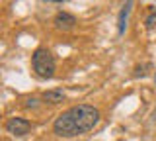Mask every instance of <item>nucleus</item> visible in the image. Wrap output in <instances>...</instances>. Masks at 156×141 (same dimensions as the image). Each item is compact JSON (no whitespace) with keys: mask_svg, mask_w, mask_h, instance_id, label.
I'll list each match as a JSON object with an SVG mask.
<instances>
[{"mask_svg":"<svg viewBox=\"0 0 156 141\" xmlns=\"http://www.w3.org/2000/svg\"><path fill=\"white\" fill-rule=\"evenodd\" d=\"M53 24H55V28L58 32H70L72 28L76 26V18L68 12H58L55 16V22Z\"/></svg>","mask_w":156,"mask_h":141,"instance_id":"20e7f679","label":"nucleus"},{"mask_svg":"<svg viewBox=\"0 0 156 141\" xmlns=\"http://www.w3.org/2000/svg\"><path fill=\"white\" fill-rule=\"evenodd\" d=\"M37 104H39L37 98H27L26 100V106H27V108H37Z\"/></svg>","mask_w":156,"mask_h":141,"instance_id":"6e6552de","label":"nucleus"},{"mask_svg":"<svg viewBox=\"0 0 156 141\" xmlns=\"http://www.w3.org/2000/svg\"><path fill=\"white\" fill-rule=\"evenodd\" d=\"M45 2H65V0H45Z\"/></svg>","mask_w":156,"mask_h":141,"instance_id":"1a4fd4ad","label":"nucleus"},{"mask_svg":"<svg viewBox=\"0 0 156 141\" xmlns=\"http://www.w3.org/2000/svg\"><path fill=\"white\" fill-rule=\"evenodd\" d=\"M131 8H133V0H127V4L123 6V10L119 12V18H117V32H119V35H123V33H125L127 18H129V14H131Z\"/></svg>","mask_w":156,"mask_h":141,"instance_id":"39448f33","label":"nucleus"},{"mask_svg":"<svg viewBox=\"0 0 156 141\" xmlns=\"http://www.w3.org/2000/svg\"><path fill=\"white\" fill-rule=\"evenodd\" d=\"M4 128H6V131L10 135H14V137H23V135L29 133L31 124H29L27 120H23V118H8Z\"/></svg>","mask_w":156,"mask_h":141,"instance_id":"7ed1b4c3","label":"nucleus"},{"mask_svg":"<svg viewBox=\"0 0 156 141\" xmlns=\"http://www.w3.org/2000/svg\"><path fill=\"white\" fill-rule=\"evenodd\" d=\"M101 114L96 106L90 104H78L62 112L53 124V131L58 137H76L92 131L100 124Z\"/></svg>","mask_w":156,"mask_h":141,"instance_id":"f257e3e1","label":"nucleus"},{"mask_svg":"<svg viewBox=\"0 0 156 141\" xmlns=\"http://www.w3.org/2000/svg\"><path fill=\"white\" fill-rule=\"evenodd\" d=\"M43 100H45L47 104H58V102L65 100V92H62L61 88L47 90V92H43Z\"/></svg>","mask_w":156,"mask_h":141,"instance_id":"423d86ee","label":"nucleus"},{"mask_svg":"<svg viewBox=\"0 0 156 141\" xmlns=\"http://www.w3.org/2000/svg\"><path fill=\"white\" fill-rule=\"evenodd\" d=\"M31 67H33V71H35L37 76H41V79H51V76L55 75V67H57L55 57H53V53L49 49L39 47L31 55Z\"/></svg>","mask_w":156,"mask_h":141,"instance_id":"f03ea898","label":"nucleus"},{"mask_svg":"<svg viewBox=\"0 0 156 141\" xmlns=\"http://www.w3.org/2000/svg\"><path fill=\"white\" fill-rule=\"evenodd\" d=\"M146 69H148V65H143V67H136V72H135V76H144L146 75Z\"/></svg>","mask_w":156,"mask_h":141,"instance_id":"0eeeda50","label":"nucleus"}]
</instances>
